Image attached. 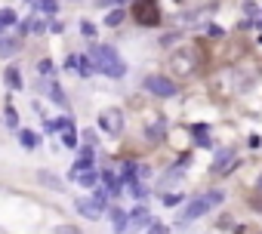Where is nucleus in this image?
I'll return each mask as SVG.
<instances>
[{
  "label": "nucleus",
  "instance_id": "nucleus-1",
  "mask_svg": "<svg viewBox=\"0 0 262 234\" xmlns=\"http://www.w3.org/2000/svg\"><path fill=\"white\" fill-rule=\"evenodd\" d=\"M204 59H207L204 47L201 44H189V47H182V50H176L170 56V71L176 77H192V74H198L204 68Z\"/></svg>",
  "mask_w": 262,
  "mask_h": 234
},
{
  "label": "nucleus",
  "instance_id": "nucleus-2",
  "mask_svg": "<svg viewBox=\"0 0 262 234\" xmlns=\"http://www.w3.org/2000/svg\"><path fill=\"white\" fill-rule=\"evenodd\" d=\"M90 59L96 62V71H102L105 77H124L127 74L124 59L105 44H90Z\"/></svg>",
  "mask_w": 262,
  "mask_h": 234
},
{
  "label": "nucleus",
  "instance_id": "nucleus-3",
  "mask_svg": "<svg viewBox=\"0 0 262 234\" xmlns=\"http://www.w3.org/2000/svg\"><path fill=\"white\" fill-rule=\"evenodd\" d=\"M216 204H222V191H210V194H201V198H195V201H189L185 204V210H182V219L185 222H192V219H201L210 207H216Z\"/></svg>",
  "mask_w": 262,
  "mask_h": 234
},
{
  "label": "nucleus",
  "instance_id": "nucleus-4",
  "mask_svg": "<svg viewBox=\"0 0 262 234\" xmlns=\"http://www.w3.org/2000/svg\"><path fill=\"white\" fill-rule=\"evenodd\" d=\"M145 90L158 96V99H173L179 93V84L173 81V77H164V74H152V77H145Z\"/></svg>",
  "mask_w": 262,
  "mask_h": 234
},
{
  "label": "nucleus",
  "instance_id": "nucleus-5",
  "mask_svg": "<svg viewBox=\"0 0 262 234\" xmlns=\"http://www.w3.org/2000/svg\"><path fill=\"white\" fill-rule=\"evenodd\" d=\"M133 16H136V22L145 25V28L158 25V22H161V7H158V0H136V4H133Z\"/></svg>",
  "mask_w": 262,
  "mask_h": 234
},
{
  "label": "nucleus",
  "instance_id": "nucleus-6",
  "mask_svg": "<svg viewBox=\"0 0 262 234\" xmlns=\"http://www.w3.org/2000/svg\"><path fill=\"white\" fill-rule=\"evenodd\" d=\"M142 130H145V139H148V142H161V139H164V133H167V117H164V114H158V111H148V114H145Z\"/></svg>",
  "mask_w": 262,
  "mask_h": 234
},
{
  "label": "nucleus",
  "instance_id": "nucleus-7",
  "mask_svg": "<svg viewBox=\"0 0 262 234\" xmlns=\"http://www.w3.org/2000/svg\"><path fill=\"white\" fill-rule=\"evenodd\" d=\"M99 127H102L108 136L124 133V111H121V108H105V111L99 114Z\"/></svg>",
  "mask_w": 262,
  "mask_h": 234
},
{
  "label": "nucleus",
  "instance_id": "nucleus-8",
  "mask_svg": "<svg viewBox=\"0 0 262 234\" xmlns=\"http://www.w3.org/2000/svg\"><path fill=\"white\" fill-rule=\"evenodd\" d=\"M235 167H238V154H235V151H222L219 158L213 161L210 173H213V176H229V173H232Z\"/></svg>",
  "mask_w": 262,
  "mask_h": 234
},
{
  "label": "nucleus",
  "instance_id": "nucleus-9",
  "mask_svg": "<svg viewBox=\"0 0 262 234\" xmlns=\"http://www.w3.org/2000/svg\"><path fill=\"white\" fill-rule=\"evenodd\" d=\"M74 207H78V213L87 216V219H99L102 216V201H78Z\"/></svg>",
  "mask_w": 262,
  "mask_h": 234
},
{
  "label": "nucleus",
  "instance_id": "nucleus-10",
  "mask_svg": "<svg viewBox=\"0 0 262 234\" xmlns=\"http://www.w3.org/2000/svg\"><path fill=\"white\" fill-rule=\"evenodd\" d=\"M127 222L136 225V228H145V225H152V213H148L145 207H136L133 213H127Z\"/></svg>",
  "mask_w": 262,
  "mask_h": 234
},
{
  "label": "nucleus",
  "instance_id": "nucleus-11",
  "mask_svg": "<svg viewBox=\"0 0 262 234\" xmlns=\"http://www.w3.org/2000/svg\"><path fill=\"white\" fill-rule=\"evenodd\" d=\"M4 81H7L10 90H19V87H22V74H19V68H7V71H4Z\"/></svg>",
  "mask_w": 262,
  "mask_h": 234
},
{
  "label": "nucleus",
  "instance_id": "nucleus-12",
  "mask_svg": "<svg viewBox=\"0 0 262 234\" xmlns=\"http://www.w3.org/2000/svg\"><path fill=\"white\" fill-rule=\"evenodd\" d=\"M108 216H111V225H115L118 231H124V228H127V213H124L121 207H111V213H108Z\"/></svg>",
  "mask_w": 262,
  "mask_h": 234
},
{
  "label": "nucleus",
  "instance_id": "nucleus-13",
  "mask_svg": "<svg viewBox=\"0 0 262 234\" xmlns=\"http://www.w3.org/2000/svg\"><path fill=\"white\" fill-rule=\"evenodd\" d=\"M16 50H19V41H13V37H0V56H4V59H10Z\"/></svg>",
  "mask_w": 262,
  "mask_h": 234
},
{
  "label": "nucleus",
  "instance_id": "nucleus-14",
  "mask_svg": "<svg viewBox=\"0 0 262 234\" xmlns=\"http://www.w3.org/2000/svg\"><path fill=\"white\" fill-rule=\"evenodd\" d=\"M78 65H81V68H78V71H81V77H90V74H96V62H93L90 56H81V59H78Z\"/></svg>",
  "mask_w": 262,
  "mask_h": 234
},
{
  "label": "nucleus",
  "instance_id": "nucleus-15",
  "mask_svg": "<svg viewBox=\"0 0 262 234\" xmlns=\"http://www.w3.org/2000/svg\"><path fill=\"white\" fill-rule=\"evenodd\" d=\"M74 179H78V182H81L84 188H93V185L99 182V176H96L93 170H87V173H78V176H74Z\"/></svg>",
  "mask_w": 262,
  "mask_h": 234
},
{
  "label": "nucleus",
  "instance_id": "nucleus-16",
  "mask_svg": "<svg viewBox=\"0 0 262 234\" xmlns=\"http://www.w3.org/2000/svg\"><path fill=\"white\" fill-rule=\"evenodd\" d=\"M124 19H127V16H124V10H111V13L105 16V25H108V28H118Z\"/></svg>",
  "mask_w": 262,
  "mask_h": 234
},
{
  "label": "nucleus",
  "instance_id": "nucleus-17",
  "mask_svg": "<svg viewBox=\"0 0 262 234\" xmlns=\"http://www.w3.org/2000/svg\"><path fill=\"white\" fill-rule=\"evenodd\" d=\"M41 182H44V185H50L53 191H62V182H59L53 173H41Z\"/></svg>",
  "mask_w": 262,
  "mask_h": 234
},
{
  "label": "nucleus",
  "instance_id": "nucleus-18",
  "mask_svg": "<svg viewBox=\"0 0 262 234\" xmlns=\"http://www.w3.org/2000/svg\"><path fill=\"white\" fill-rule=\"evenodd\" d=\"M62 142H65L68 148H74V145H78V136H74V130H71V124H65V133H62Z\"/></svg>",
  "mask_w": 262,
  "mask_h": 234
},
{
  "label": "nucleus",
  "instance_id": "nucleus-19",
  "mask_svg": "<svg viewBox=\"0 0 262 234\" xmlns=\"http://www.w3.org/2000/svg\"><path fill=\"white\" fill-rule=\"evenodd\" d=\"M22 145H25V148H37V133L22 130Z\"/></svg>",
  "mask_w": 262,
  "mask_h": 234
},
{
  "label": "nucleus",
  "instance_id": "nucleus-20",
  "mask_svg": "<svg viewBox=\"0 0 262 234\" xmlns=\"http://www.w3.org/2000/svg\"><path fill=\"white\" fill-rule=\"evenodd\" d=\"M7 25H16V13L13 10H0V28H7Z\"/></svg>",
  "mask_w": 262,
  "mask_h": 234
},
{
  "label": "nucleus",
  "instance_id": "nucleus-21",
  "mask_svg": "<svg viewBox=\"0 0 262 234\" xmlns=\"http://www.w3.org/2000/svg\"><path fill=\"white\" fill-rule=\"evenodd\" d=\"M56 68H53V62L50 59H41V62H37V74H44V77H50Z\"/></svg>",
  "mask_w": 262,
  "mask_h": 234
},
{
  "label": "nucleus",
  "instance_id": "nucleus-22",
  "mask_svg": "<svg viewBox=\"0 0 262 234\" xmlns=\"http://www.w3.org/2000/svg\"><path fill=\"white\" fill-rule=\"evenodd\" d=\"M50 99H53L56 105H65V96H62V90H59L56 84H50Z\"/></svg>",
  "mask_w": 262,
  "mask_h": 234
},
{
  "label": "nucleus",
  "instance_id": "nucleus-23",
  "mask_svg": "<svg viewBox=\"0 0 262 234\" xmlns=\"http://www.w3.org/2000/svg\"><path fill=\"white\" fill-rule=\"evenodd\" d=\"M37 7H41V10H44V13H50V16H53V13H56V7H59V4H56V0H37Z\"/></svg>",
  "mask_w": 262,
  "mask_h": 234
},
{
  "label": "nucleus",
  "instance_id": "nucleus-24",
  "mask_svg": "<svg viewBox=\"0 0 262 234\" xmlns=\"http://www.w3.org/2000/svg\"><path fill=\"white\" fill-rule=\"evenodd\" d=\"M130 194H136V198H145V185H139V182H130Z\"/></svg>",
  "mask_w": 262,
  "mask_h": 234
},
{
  "label": "nucleus",
  "instance_id": "nucleus-25",
  "mask_svg": "<svg viewBox=\"0 0 262 234\" xmlns=\"http://www.w3.org/2000/svg\"><path fill=\"white\" fill-rule=\"evenodd\" d=\"M161 201H164L167 207H173V204H179L182 198H179V194H161Z\"/></svg>",
  "mask_w": 262,
  "mask_h": 234
},
{
  "label": "nucleus",
  "instance_id": "nucleus-26",
  "mask_svg": "<svg viewBox=\"0 0 262 234\" xmlns=\"http://www.w3.org/2000/svg\"><path fill=\"white\" fill-rule=\"evenodd\" d=\"M250 207H253L256 213H262V194H253V198H250Z\"/></svg>",
  "mask_w": 262,
  "mask_h": 234
},
{
  "label": "nucleus",
  "instance_id": "nucleus-27",
  "mask_svg": "<svg viewBox=\"0 0 262 234\" xmlns=\"http://www.w3.org/2000/svg\"><path fill=\"white\" fill-rule=\"evenodd\" d=\"M56 234H81V231H78V228H71V225H59Z\"/></svg>",
  "mask_w": 262,
  "mask_h": 234
},
{
  "label": "nucleus",
  "instance_id": "nucleus-28",
  "mask_svg": "<svg viewBox=\"0 0 262 234\" xmlns=\"http://www.w3.org/2000/svg\"><path fill=\"white\" fill-rule=\"evenodd\" d=\"M81 31H84V34H87V37H93V34H96V28H93V25H90V22H84V25H81Z\"/></svg>",
  "mask_w": 262,
  "mask_h": 234
},
{
  "label": "nucleus",
  "instance_id": "nucleus-29",
  "mask_svg": "<svg viewBox=\"0 0 262 234\" xmlns=\"http://www.w3.org/2000/svg\"><path fill=\"white\" fill-rule=\"evenodd\" d=\"M152 234H167V228L164 225H152Z\"/></svg>",
  "mask_w": 262,
  "mask_h": 234
},
{
  "label": "nucleus",
  "instance_id": "nucleus-30",
  "mask_svg": "<svg viewBox=\"0 0 262 234\" xmlns=\"http://www.w3.org/2000/svg\"><path fill=\"white\" fill-rule=\"evenodd\" d=\"M259 191H262V176H259Z\"/></svg>",
  "mask_w": 262,
  "mask_h": 234
},
{
  "label": "nucleus",
  "instance_id": "nucleus-31",
  "mask_svg": "<svg viewBox=\"0 0 262 234\" xmlns=\"http://www.w3.org/2000/svg\"><path fill=\"white\" fill-rule=\"evenodd\" d=\"M111 4H124V0H111Z\"/></svg>",
  "mask_w": 262,
  "mask_h": 234
}]
</instances>
